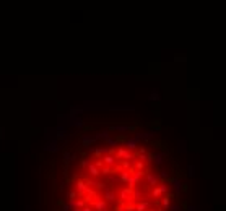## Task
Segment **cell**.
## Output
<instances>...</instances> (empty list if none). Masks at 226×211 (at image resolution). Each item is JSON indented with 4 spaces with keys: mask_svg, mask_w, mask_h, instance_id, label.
<instances>
[{
    "mask_svg": "<svg viewBox=\"0 0 226 211\" xmlns=\"http://www.w3.org/2000/svg\"><path fill=\"white\" fill-rule=\"evenodd\" d=\"M116 159L117 161H132V159H135V156L137 154L135 153H130L129 149H125L124 146H120V148H116Z\"/></svg>",
    "mask_w": 226,
    "mask_h": 211,
    "instance_id": "6da1fadb",
    "label": "cell"
},
{
    "mask_svg": "<svg viewBox=\"0 0 226 211\" xmlns=\"http://www.w3.org/2000/svg\"><path fill=\"white\" fill-rule=\"evenodd\" d=\"M145 177V189H148V187H156L159 185V177L158 174H151V172H147V174L143 175Z\"/></svg>",
    "mask_w": 226,
    "mask_h": 211,
    "instance_id": "7a4b0ae2",
    "label": "cell"
},
{
    "mask_svg": "<svg viewBox=\"0 0 226 211\" xmlns=\"http://www.w3.org/2000/svg\"><path fill=\"white\" fill-rule=\"evenodd\" d=\"M103 200L106 201V203H116L117 201V193L114 189H109V187H106L104 189V195L101 196Z\"/></svg>",
    "mask_w": 226,
    "mask_h": 211,
    "instance_id": "3957f363",
    "label": "cell"
},
{
    "mask_svg": "<svg viewBox=\"0 0 226 211\" xmlns=\"http://www.w3.org/2000/svg\"><path fill=\"white\" fill-rule=\"evenodd\" d=\"M88 205L91 206L95 211H109V209H107V203H106L103 198H99V200H91Z\"/></svg>",
    "mask_w": 226,
    "mask_h": 211,
    "instance_id": "277c9868",
    "label": "cell"
},
{
    "mask_svg": "<svg viewBox=\"0 0 226 211\" xmlns=\"http://www.w3.org/2000/svg\"><path fill=\"white\" fill-rule=\"evenodd\" d=\"M168 189H169V185L168 184H159L156 187H153V190H151V196L155 200L158 198V196H161L164 193H168Z\"/></svg>",
    "mask_w": 226,
    "mask_h": 211,
    "instance_id": "5b68a950",
    "label": "cell"
},
{
    "mask_svg": "<svg viewBox=\"0 0 226 211\" xmlns=\"http://www.w3.org/2000/svg\"><path fill=\"white\" fill-rule=\"evenodd\" d=\"M75 187H77V189H75V192H77V196H78V198H83L85 192H86V189H88V185L85 184V180L78 177V179L75 180Z\"/></svg>",
    "mask_w": 226,
    "mask_h": 211,
    "instance_id": "8992f818",
    "label": "cell"
},
{
    "mask_svg": "<svg viewBox=\"0 0 226 211\" xmlns=\"http://www.w3.org/2000/svg\"><path fill=\"white\" fill-rule=\"evenodd\" d=\"M83 180H85V184H86L88 187H91V189H95V190H104L106 187H107L104 182L93 180V179H89V177H86V179H83Z\"/></svg>",
    "mask_w": 226,
    "mask_h": 211,
    "instance_id": "52a82bcc",
    "label": "cell"
},
{
    "mask_svg": "<svg viewBox=\"0 0 226 211\" xmlns=\"http://www.w3.org/2000/svg\"><path fill=\"white\" fill-rule=\"evenodd\" d=\"M109 132H137V127H129V125H112L109 127Z\"/></svg>",
    "mask_w": 226,
    "mask_h": 211,
    "instance_id": "ba28073f",
    "label": "cell"
},
{
    "mask_svg": "<svg viewBox=\"0 0 226 211\" xmlns=\"http://www.w3.org/2000/svg\"><path fill=\"white\" fill-rule=\"evenodd\" d=\"M117 200L124 201V203L134 201V196H132V190H129V189H122V190L119 192V198H117Z\"/></svg>",
    "mask_w": 226,
    "mask_h": 211,
    "instance_id": "9c48e42d",
    "label": "cell"
},
{
    "mask_svg": "<svg viewBox=\"0 0 226 211\" xmlns=\"http://www.w3.org/2000/svg\"><path fill=\"white\" fill-rule=\"evenodd\" d=\"M138 143H140V138H137V137H134V138H127V140H125V143H124V145H125L124 148H125V149H129L130 153H134Z\"/></svg>",
    "mask_w": 226,
    "mask_h": 211,
    "instance_id": "30bf717a",
    "label": "cell"
},
{
    "mask_svg": "<svg viewBox=\"0 0 226 211\" xmlns=\"http://www.w3.org/2000/svg\"><path fill=\"white\" fill-rule=\"evenodd\" d=\"M101 161L104 166H109V167H114L117 164V159L114 154H104V156H101Z\"/></svg>",
    "mask_w": 226,
    "mask_h": 211,
    "instance_id": "8fae6325",
    "label": "cell"
},
{
    "mask_svg": "<svg viewBox=\"0 0 226 211\" xmlns=\"http://www.w3.org/2000/svg\"><path fill=\"white\" fill-rule=\"evenodd\" d=\"M132 196H134V200H137V201H145V193L138 185L135 187V189H132Z\"/></svg>",
    "mask_w": 226,
    "mask_h": 211,
    "instance_id": "7c38bea8",
    "label": "cell"
},
{
    "mask_svg": "<svg viewBox=\"0 0 226 211\" xmlns=\"http://www.w3.org/2000/svg\"><path fill=\"white\" fill-rule=\"evenodd\" d=\"M171 200H174V195L172 193H164L163 200H161V208L168 211L169 206H171Z\"/></svg>",
    "mask_w": 226,
    "mask_h": 211,
    "instance_id": "4fadbf2b",
    "label": "cell"
},
{
    "mask_svg": "<svg viewBox=\"0 0 226 211\" xmlns=\"http://www.w3.org/2000/svg\"><path fill=\"white\" fill-rule=\"evenodd\" d=\"M44 151H47V153H57V151H59L57 140H50V141H47V143H46V146H44Z\"/></svg>",
    "mask_w": 226,
    "mask_h": 211,
    "instance_id": "5bb4252c",
    "label": "cell"
},
{
    "mask_svg": "<svg viewBox=\"0 0 226 211\" xmlns=\"http://www.w3.org/2000/svg\"><path fill=\"white\" fill-rule=\"evenodd\" d=\"M86 171H88V174L91 175V177H95V179H96V177H99V175H101V174H99V169H98V167L95 166V164H93V161H91V162H89L88 166H86Z\"/></svg>",
    "mask_w": 226,
    "mask_h": 211,
    "instance_id": "9a60e30c",
    "label": "cell"
},
{
    "mask_svg": "<svg viewBox=\"0 0 226 211\" xmlns=\"http://www.w3.org/2000/svg\"><path fill=\"white\" fill-rule=\"evenodd\" d=\"M99 174H103V175H114L116 174V169L114 167H109V166H103L99 169Z\"/></svg>",
    "mask_w": 226,
    "mask_h": 211,
    "instance_id": "2e32d148",
    "label": "cell"
},
{
    "mask_svg": "<svg viewBox=\"0 0 226 211\" xmlns=\"http://www.w3.org/2000/svg\"><path fill=\"white\" fill-rule=\"evenodd\" d=\"M93 143H95V138H93V137H88V135H85V137L82 138V146H83V148H89Z\"/></svg>",
    "mask_w": 226,
    "mask_h": 211,
    "instance_id": "e0dca14e",
    "label": "cell"
},
{
    "mask_svg": "<svg viewBox=\"0 0 226 211\" xmlns=\"http://www.w3.org/2000/svg\"><path fill=\"white\" fill-rule=\"evenodd\" d=\"M155 148H161L163 149V153H169V149H168V145L164 143V141H161V140H155V141L151 143Z\"/></svg>",
    "mask_w": 226,
    "mask_h": 211,
    "instance_id": "ac0fdd59",
    "label": "cell"
},
{
    "mask_svg": "<svg viewBox=\"0 0 226 211\" xmlns=\"http://www.w3.org/2000/svg\"><path fill=\"white\" fill-rule=\"evenodd\" d=\"M147 209H150V203L147 200H145V201H138V203L135 205V211H147Z\"/></svg>",
    "mask_w": 226,
    "mask_h": 211,
    "instance_id": "d6986e66",
    "label": "cell"
},
{
    "mask_svg": "<svg viewBox=\"0 0 226 211\" xmlns=\"http://www.w3.org/2000/svg\"><path fill=\"white\" fill-rule=\"evenodd\" d=\"M164 154H169V153H156V154H153V162L156 164V166H161V164H163V161H164L163 156H164Z\"/></svg>",
    "mask_w": 226,
    "mask_h": 211,
    "instance_id": "ffe728a7",
    "label": "cell"
},
{
    "mask_svg": "<svg viewBox=\"0 0 226 211\" xmlns=\"http://www.w3.org/2000/svg\"><path fill=\"white\" fill-rule=\"evenodd\" d=\"M109 135H111L109 130H104V132H101V133H96L93 138H95V141L96 140H106V138H109Z\"/></svg>",
    "mask_w": 226,
    "mask_h": 211,
    "instance_id": "44dd1931",
    "label": "cell"
},
{
    "mask_svg": "<svg viewBox=\"0 0 226 211\" xmlns=\"http://www.w3.org/2000/svg\"><path fill=\"white\" fill-rule=\"evenodd\" d=\"M129 177H130V172L129 171H122L120 175H119V182H120V184H127Z\"/></svg>",
    "mask_w": 226,
    "mask_h": 211,
    "instance_id": "7402d4cb",
    "label": "cell"
},
{
    "mask_svg": "<svg viewBox=\"0 0 226 211\" xmlns=\"http://www.w3.org/2000/svg\"><path fill=\"white\" fill-rule=\"evenodd\" d=\"M83 111H85V107H72V109H70V114H68V117L78 115V114H82Z\"/></svg>",
    "mask_w": 226,
    "mask_h": 211,
    "instance_id": "603a6c76",
    "label": "cell"
},
{
    "mask_svg": "<svg viewBox=\"0 0 226 211\" xmlns=\"http://www.w3.org/2000/svg\"><path fill=\"white\" fill-rule=\"evenodd\" d=\"M138 184H137V180H135L134 179V177H129V180H127V189H129V190H132V189H135V187H137Z\"/></svg>",
    "mask_w": 226,
    "mask_h": 211,
    "instance_id": "cb8c5ba5",
    "label": "cell"
},
{
    "mask_svg": "<svg viewBox=\"0 0 226 211\" xmlns=\"http://www.w3.org/2000/svg\"><path fill=\"white\" fill-rule=\"evenodd\" d=\"M135 169V171H145V162L143 161H137V162H134V166H132Z\"/></svg>",
    "mask_w": 226,
    "mask_h": 211,
    "instance_id": "d4e9b609",
    "label": "cell"
},
{
    "mask_svg": "<svg viewBox=\"0 0 226 211\" xmlns=\"http://www.w3.org/2000/svg\"><path fill=\"white\" fill-rule=\"evenodd\" d=\"M124 211H135V203H134V201L124 203Z\"/></svg>",
    "mask_w": 226,
    "mask_h": 211,
    "instance_id": "484cf974",
    "label": "cell"
},
{
    "mask_svg": "<svg viewBox=\"0 0 226 211\" xmlns=\"http://www.w3.org/2000/svg\"><path fill=\"white\" fill-rule=\"evenodd\" d=\"M153 130H161V120H153L151 124H150Z\"/></svg>",
    "mask_w": 226,
    "mask_h": 211,
    "instance_id": "4316f807",
    "label": "cell"
},
{
    "mask_svg": "<svg viewBox=\"0 0 226 211\" xmlns=\"http://www.w3.org/2000/svg\"><path fill=\"white\" fill-rule=\"evenodd\" d=\"M91 162V159H88V158H82V161H80V167L82 169H86V166Z\"/></svg>",
    "mask_w": 226,
    "mask_h": 211,
    "instance_id": "83f0119b",
    "label": "cell"
},
{
    "mask_svg": "<svg viewBox=\"0 0 226 211\" xmlns=\"http://www.w3.org/2000/svg\"><path fill=\"white\" fill-rule=\"evenodd\" d=\"M70 161H72V154H70V153H64V164H65V166H68Z\"/></svg>",
    "mask_w": 226,
    "mask_h": 211,
    "instance_id": "f1b7e54d",
    "label": "cell"
},
{
    "mask_svg": "<svg viewBox=\"0 0 226 211\" xmlns=\"http://www.w3.org/2000/svg\"><path fill=\"white\" fill-rule=\"evenodd\" d=\"M186 149H187V148H186V141H179V143H177V151H179V153H184Z\"/></svg>",
    "mask_w": 226,
    "mask_h": 211,
    "instance_id": "f546056e",
    "label": "cell"
},
{
    "mask_svg": "<svg viewBox=\"0 0 226 211\" xmlns=\"http://www.w3.org/2000/svg\"><path fill=\"white\" fill-rule=\"evenodd\" d=\"M104 141H106L107 145H111L112 148H117V143H116V140H114V138H111V137H109V138H106Z\"/></svg>",
    "mask_w": 226,
    "mask_h": 211,
    "instance_id": "4dcf8cb0",
    "label": "cell"
},
{
    "mask_svg": "<svg viewBox=\"0 0 226 211\" xmlns=\"http://www.w3.org/2000/svg\"><path fill=\"white\" fill-rule=\"evenodd\" d=\"M67 198H68V200H77V192H75V190H70L68 193H67Z\"/></svg>",
    "mask_w": 226,
    "mask_h": 211,
    "instance_id": "1f68e13d",
    "label": "cell"
},
{
    "mask_svg": "<svg viewBox=\"0 0 226 211\" xmlns=\"http://www.w3.org/2000/svg\"><path fill=\"white\" fill-rule=\"evenodd\" d=\"M120 167H122V171H129V169L132 167L130 166V161H122V166Z\"/></svg>",
    "mask_w": 226,
    "mask_h": 211,
    "instance_id": "d6a6232c",
    "label": "cell"
},
{
    "mask_svg": "<svg viewBox=\"0 0 226 211\" xmlns=\"http://www.w3.org/2000/svg\"><path fill=\"white\" fill-rule=\"evenodd\" d=\"M114 140H116V143L119 145V143H125V140H127V137H125V135H120V137H116Z\"/></svg>",
    "mask_w": 226,
    "mask_h": 211,
    "instance_id": "836d02e7",
    "label": "cell"
},
{
    "mask_svg": "<svg viewBox=\"0 0 226 211\" xmlns=\"http://www.w3.org/2000/svg\"><path fill=\"white\" fill-rule=\"evenodd\" d=\"M153 135H155L153 132H147V133H143V135H142V140H151V138H153Z\"/></svg>",
    "mask_w": 226,
    "mask_h": 211,
    "instance_id": "e575fe53",
    "label": "cell"
},
{
    "mask_svg": "<svg viewBox=\"0 0 226 211\" xmlns=\"http://www.w3.org/2000/svg\"><path fill=\"white\" fill-rule=\"evenodd\" d=\"M150 101H151V102L159 101V96H158V93H156V91H153V93H151V96H150Z\"/></svg>",
    "mask_w": 226,
    "mask_h": 211,
    "instance_id": "d590c367",
    "label": "cell"
},
{
    "mask_svg": "<svg viewBox=\"0 0 226 211\" xmlns=\"http://www.w3.org/2000/svg\"><path fill=\"white\" fill-rule=\"evenodd\" d=\"M44 132H46V135H44V138H46V140H49L50 137H52V132H54V130H50V128H46Z\"/></svg>",
    "mask_w": 226,
    "mask_h": 211,
    "instance_id": "8d00e7d4",
    "label": "cell"
},
{
    "mask_svg": "<svg viewBox=\"0 0 226 211\" xmlns=\"http://www.w3.org/2000/svg\"><path fill=\"white\" fill-rule=\"evenodd\" d=\"M200 206L199 205H189V208H187V211H199Z\"/></svg>",
    "mask_w": 226,
    "mask_h": 211,
    "instance_id": "74e56055",
    "label": "cell"
},
{
    "mask_svg": "<svg viewBox=\"0 0 226 211\" xmlns=\"http://www.w3.org/2000/svg\"><path fill=\"white\" fill-rule=\"evenodd\" d=\"M187 171H189L187 174H189L190 177H194V174H195V167L194 166H189V167H187Z\"/></svg>",
    "mask_w": 226,
    "mask_h": 211,
    "instance_id": "f35d334b",
    "label": "cell"
},
{
    "mask_svg": "<svg viewBox=\"0 0 226 211\" xmlns=\"http://www.w3.org/2000/svg\"><path fill=\"white\" fill-rule=\"evenodd\" d=\"M109 182H111V184H119V177H116V175H109Z\"/></svg>",
    "mask_w": 226,
    "mask_h": 211,
    "instance_id": "ab89813d",
    "label": "cell"
},
{
    "mask_svg": "<svg viewBox=\"0 0 226 211\" xmlns=\"http://www.w3.org/2000/svg\"><path fill=\"white\" fill-rule=\"evenodd\" d=\"M75 205H77V208H83V206L86 205V203H85L83 200H75Z\"/></svg>",
    "mask_w": 226,
    "mask_h": 211,
    "instance_id": "60d3db41",
    "label": "cell"
},
{
    "mask_svg": "<svg viewBox=\"0 0 226 211\" xmlns=\"http://www.w3.org/2000/svg\"><path fill=\"white\" fill-rule=\"evenodd\" d=\"M168 211H181V206H179V205H171Z\"/></svg>",
    "mask_w": 226,
    "mask_h": 211,
    "instance_id": "b9f144b4",
    "label": "cell"
},
{
    "mask_svg": "<svg viewBox=\"0 0 226 211\" xmlns=\"http://www.w3.org/2000/svg\"><path fill=\"white\" fill-rule=\"evenodd\" d=\"M182 177H186V171L184 169H181V171L177 172V175H176V179H182Z\"/></svg>",
    "mask_w": 226,
    "mask_h": 211,
    "instance_id": "7bdbcfd3",
    "label": "cell"
},
{
    "mask_svg": "<svg viewBox=\"0 0 226 211\" xmlns=\"http://www.w3.org/2000/svg\"><path fill=\"white\" fill-rule=\"evenodd\" d=\"M93 164H95V166H96L98 169H101L103 166H104V164H103V161H101V159H96V161H95V162H93Z\"/></svg>",
    "mask_w": 226,
    "mask_h": 211,
    "instance_id": "ee69618b",
    "label": "cell"
},
{
    "mask_svg": "<svg viewBox=\"0 0 226 211\" xmlns=\"http://www.w3.org/2000/svg\"><path fill=\"white\" fill-rule=\"evenodd\" d=\"M181 192H189V184H181Z\"/></svg>",
    "mask_w": 226,
    "mask_h": 211,
    "instance_id": "f6af8a7d",
    "label": "cell"
},
{
    "mask_svg": "<svg viewBox=\"0 0 226 211\" xmlns=\"http://www.w3.org/2000/svg\"><path fill=\"white\" fill-rule=\"evenodd\" d=\"M138 158H140V161L148 162V156H147V154H138Z\"/></svg>",
    "mask_w": 226,
    "mask_h": 211,
    "instance_id": "bcb514c9",
    "label": "cell"
},
{
    "mask_svg": "<svg viewBox=\"0 0 226 211\" xmlns=\"http://www.w3.org/2000/svg\"><path fill=\"white\" fill-rule=\"evenodd\" d=\"M82 211H95V209H93V208H91V206H89V205H85L83 208H82Z\"/></svg>",
    "mask_w": 226,
    "mask_h": 211,
    "instance_id": "7dc6e473",
    "label": "cell"
},
{
    "mask_svg": "<svg viewBox=\"0 0 226 211\" xmlns=\"http://www.w3.org/2000/svg\"><path fill=\"white\" fill-rule=\"evenodd\" d=\"M174 60H176V62H186L187 57H174Z\"/></svg>",
    "mask_w": 226,
    "mask_h": 211,
    "instance_id": "c3c4849f",
    "label": "cell"
},
{
    "mask_svg": "<svg viewBox=\"0 0 226 211\" xmlns=\"http://www.w3.org/2000/svg\"><path fill=\"white\" fill-rule=\"evenodd\" d=\"M65 133H67V132H57L55 137H57V138H65Z\"/></svg>",
    "mask_w": 226,
    "mask_h": 211,
    "instance_id": "681fc988",
    "label": "cell"
},
{
    "mask_svg": "<svg viewBox=\"0 0 226 211\" xmlns=\"http://www.w3.org/2000/svg\"><path fill=\"white\" fill-rule=\"evenodd\" d=\"M60 208H62V211H70V209H68V206H67V203H64L62 206H60Z\"/></svg>",
    "mask_w": 226,
    "mask_h": 211,
    "instance_id": "f907efd6",
    "label": "cell"
},
{
    "mask_svg": "<svg viewBox=\"0 0 226 211\" xmlns=\"http://www.w3.org/2000/svg\"><path fill=\"white\" fill-rule=\"evenodd\" d=\"M5 137V128H0V138Z\"/></svg>",
    "mask_w": 226,
    "mask_h": 211,
    "instance_id": "816d5d0a",
    "label": "cell"
},
{
    "mask_svg": "<svg viewBox=\"0 0 226 211\" xmlns=\"http://www.w3.org/2000/svg\"><path fill=\"white\" fill-rule=\"evenodd\" d=\"M155 206H158V208H159V206H161V201H159V200H155Z\"/></svg>",
    "mask_w": 226,
    "mask_h": 211,
    "instance_id": "f5cc1de1",
    "label": "cell"
},
{
    "mask_svg": "<svg viewBox=\"0 0 226 211\" xmlns=\"http://www.w3.org/2000/svg\"><path fill=\"white\" fill-rule=\"evenodd\" d=\"M155 211H166V209H163L161 206H159V208H158V209H155Z\"/></svg>",
    "mask_w": 226,
    "mask_h": 211,
    "instance_id": "db71d44e",
    "label": "cell"
},
{
    "mask_svg": "<svg viewBox=\"0 0 226 211\" xmlns=\"http://www.w3.org/2000/svg\"><path fill=\"white\" fill-rule=\"evenodd\" d=\"M26 211H31V206H30V205L26 206Z\"/></svg>",
    "mask_w": 226,
    "mask_h": 211,
    "instance_id": "11a10c76",
    "label": "cell"
}]
</instances>
